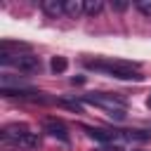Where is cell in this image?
Wrapping results in <instances>:
<instances>
[{"label":"cell","instance_id":"cell-1","mask_svg":"<svg viewBox=\"0 0 151 151\" xmlns=\"http://www.w3.org/2000/svg\"><path fill=\"white\" fill-rule=\"evenodd\" d=\"M85 66L94 68V71H101V73H109L118 80H142L144 78L139 73L137 64L120 61V59H85Z\"/></svg>","mask_w":151,"mask_h":151},{"label":"cell","instance_id":"cell-2","mask_svg":"<svg viewBox=\"0 0 151 151\" xmlns=\"http://www.w3.org/2000/svg\"><path fill=\"white\" fill-rule=\"evenodd\" d=\"M2 142L14 144V146H24V149H38L40 146V137L35 132H31L28 125L24 123H9L2 127Z\"/></svg>","mask_w":151,"mask_h":151},{"label":"cell","instance_id":"cell-3","mask_svg":"<svg viewBox=\"0 0 151 151\" xmlns=\"http://www.w3.org/2000/svg\"><path fill=\"white\" fill-rule=\"evenodd\" d=\"M83 101L104 109V111H106L111 118H116V120H123V118H125V99H120V97H116V94L87 92V94H83Z\"/></svg>","mask_w":151,"mask_h":151},{"label":"cell","instance_id":"cell-4","mask_svg":"<svg viewBox=\"0 0 151 151\" xmlns=\"http://www.w3.org/2000/svg\"><path fill=\"white\" fill-rule=\"evenodd\" d=\"M0 64L14 66L19 73H38V71L42 68L40 57H35V54H31V52H17V54H12V52H0Z\"/></svg>","mask_w":151,"mask_h":151},{"label":"cell","instance_id":"cell-5","mask_svg":"<svg viewBox=\"0 0 151 151\" xmlns=\"http://www.w3.org/2000/svg\"><path fill=\"white\" fill-rule=\"evenodd\" d=\"M42 130H45L50 137L68 144V130H66V125H64L59 118H45V120H42Z\"/></svg>","mask_w":151,"mask_h":151},{"label":"cell","instance_id":"cell-6","mask_svg":"<svg viewBox=\"0 0 151 151\" xmlns=\"http://www.w3.org/2000/svg\"><path fill=\"white\" fill-rule=\"evenodd\" d=\"M87 137H92L99 144H111L113 139H120V130H101V127H83Z\"/></svg>","mask_w":151,"mask_h":151},{"label":"cell","instance_id":"cell-7","mask_svg":"<svg viewBox=\"0 0 151 151\" xmlns=\"http://www.w3.org/2000/svg\"><path fill=\"white\" fill-rule=\"evenodd\" d=\"M40 7H42V12L47 14V17H61V14H66L64 12V0H42L40 2Z\"/></svg>","mask_w":151,"mask_h":151},{"label":"cell","instance_id":"cell-8","mask_svg":"<svg viewBox=\"0 0 151 151\" xmlns=\"http://www.w3.org/2000/svg\"><path fill=\"white\" fill-rule=\"evenodd\" d=\"M64 12L71 19H78L85 14V0H64Z\"/></svg>","mask_w":151,"mask_h":151},{"label":"cell","instance_id":"cell-9","mask_svg":"<svg viewBox=\"0 0 151 151\" xmlns=\"http://www.w3.org/2000/svg\"><path fill=\"white\" fill-rule=\"evenodd\" d=\"M50 68H52V73H64L68 68V61L64 57H52L50 59Z\"/></svg>","mask_w":151,"mask_h":151},{"label":"cell","instance_id":"cell-10","mask_svg":"<svg viewBox=\"0 0 151 151\" xmlns=\"http://www.w3.org/2000/svg\"><path fill=\"white\" fill-rule=\"evenodd\" d=\"M101 9H104V2H101V0H85V14L94 17V14H99Z\"/></svg>","mask_w":151,"mask_h":151},{"label":"cell","instance_id":"cell-11","mask_svg":"<svg viewBox=\"0 0 151 151\" xmlns=\"http://www.w3.org/2000/svg\"><path fill=\"white\" fill-rule=\"evenodd\" d=\"M134 7H137L144 17H151V0H137V2H134Z\"/></svg>","mask_w":151,"mask_h":151},{"label":"cell","instance_id":"cell-12","mask_svg":"<svg viewBox=\"0 0 151 151\" xmlns=\"http://www.w3.org/2000/svg\"><path fill=\"white\" fill-rule=\"evenodd\" d=\"M61 106H66V109H71V111H76V113H83V104H80V101H71V99H61Z\"/></svg>","mask_w":151,"mask_h":151},{"label":"cell","instance_id":"cell-13","mask_svg":"<svg viewBox=\"0 0 151 151\" xmlns=\"http://www.w3.org/2000/svg\"><path fill=\"white\" fill-rule=\"evenodd\" d=\"M97 151H123V149H120L118 144H113V146H111V144H101Z\"/></svg>","mask_w":151,"mask_h":151},{"label":"cell","instance_id":"cell-14","mask_svg":"<svg viewBox=\"0 0 151 151\" xmlns=\"http://www.w3.org/2000/svg\"><path fill=\"white\" fill-rule=\"evenodd\" d=\"M111 7H113L116 12H123V9H127V7H130V2H111Z\"/></svg>","mask_w":151,"mask_h":151},{"label":"cell","instance_id":"cell-15","mask_svg":"<svg viewBox=\"0 0 151 151\" xmlns=\"http://www.w3.org/2000/svg\"><path fill=\"white\" fill-rule=\"evenodd\" d=\"M146 106H149V109H151V94H149V99H146Z\"/></svg>","mask_w":151,"mask_h":151}]
</instances>
